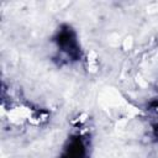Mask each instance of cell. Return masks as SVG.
I'll list each match as a JSON object with an SVG mask.
<instances>
[{"label":"cell","instance_id":"6da1fadb","mask_svg":"<svg viewBox=\"0 0 158 158\" xmlns=\"http://www.w3.org/2000/svg\"><path fill=\"white\" fill-rule=\"evenodd\" d=\"M52 41L56 43L57 49L69 62H78L81 59L83 52L78 42L77 32L69 25H60Z\"/></svg>","mask_w":158,"mask_h":158},{"label":"cell","instance_id":"7a4b0ae2","mask_svg":"<svg viewBox=\"0 0 158 158\" xmlns=\"http://www.w3.org/2000/svg\"><path fill=\"white\" fill-rule=\"evenodd\" d=\"M58 158H88L86 138L79 133L68 137Z\"/></svg>","mask_w":158,"mask_h":158}]
</instances>
